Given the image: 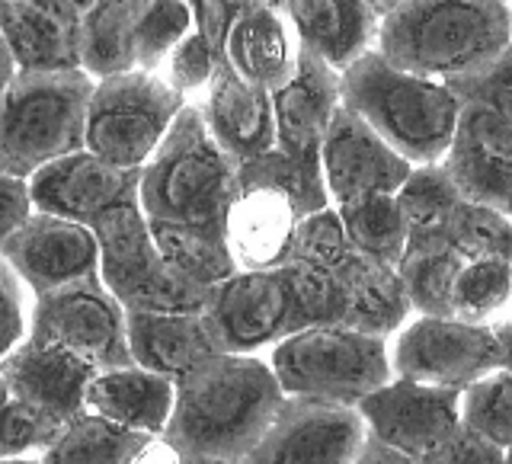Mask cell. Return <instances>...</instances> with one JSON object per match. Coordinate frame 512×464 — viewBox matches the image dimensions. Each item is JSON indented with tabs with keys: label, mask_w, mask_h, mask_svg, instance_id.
<instances>
[{
	"label": "cell",
	"mask_w": 512,
	"mask_h": 464,
	"mask_svg": "<svg viewBox=\"0 0 512 464\" xmlns=\"http://www.w3.org/2000/svg\"><path fill=\"white\" fill-rule=\"evenodd\" d=\"M288 269L308 327H346L391 340L413 314L397 269L352 247L333 205L298 221Z\"/></svg>",
	"instance_id": "obj_1"
},
{
	"label": "cell",
	"mask_w": 512,
	"mask_h": 464,
	"mask_svg": "<svg viewBox=\"0 0 512 464\" xmlns=\"http://www.w3.org/2000/svg\"><path fill=\"white\" fill-rule=\"evenodd\" d=\"M282 388L263 356L212 352L173 381V410L164 429L186 458L240 461L282 407Z\"/></svg>",
	"instance_id": "obj_2"
},
{
	"label": "cell",
	"mask_w": 512,
	"mask_h": 464,
	"mask_svg": "<svg viewBox=\"0 0 512 464\" xmlns=\"http://www.w3.org/2000/svg\"><path fill=\"white\" fill-rule=\"evenodd\" d=\"M506 0H407L378 20L375 52L394 68L458 84L509 55Z\"/></svg>",
	"instance_id": "obj_3"
},
{
	"label": "cell",
	"mask_w": 512,
	"mask_h": 464,
	"mask_svg": "<svg viewBox=\"0 0 512 464\" xmlns=\"http://www.w3.org/2000/svg\"><path fill=\"white\" fill-rule=\"evenodd\" d=\"M340 103L407 164H442L458 116V96L448 84L400 71L372 48L340 71Z\"/></svg>",
	"instance_id": "obj_4"
},
{
	"label": "cell",
	"mask_w": 512,
	"mask_h": 464,
	"mask_svg": "<svg viewBox=\"0 0 512 464\" xmlns=\"http://www.w3.org/2000/svg\"><path fill=\"white\" fill-rule=\"evenodd\" d=\"M234 196L237 164L212 141L199 109L186 103L138 170V205L144 218L224 228Z\"/></svg>",
	"instance_id": "obj_5"
},
{
	"label": "cell",
	"mask_w": 512,
	"mask_h": 464,
	"mask_svg": "<svg viewBox=\"0 0 512 464\" xmlns=\"http://www.w3.org/2000/svg\"><path fill=\"white\" fill-rule=\"evenodd\" d=\"M458 96L452 141L442 157L461 199L509 215L512 189V71L509 55L468 80L448 84Z\"/></svg>",
	"instance_id": "obj_6"
},
{
	"label": "cell",
	"mask_w": 512,
	"mask_h": 464,
	"mask_svg": "<svg viewBox=\"0 0 512 464\" xmlns=\"http://www.w3.org/2000/svg\"><path fill=\"white\" fill-rule=\"evenodd\" d=\"M93 80L84 71L13 74L0 90V170L20 180L84 148Z\"/></svg>",
	"instance_id": "obj_7"
},
{
	"label": "cell",
	"mask_w": 512,
	"mask_h": 464,
	"mask_svg": "<svg viewBox=\"0 0 512 464\" xmlns=\"http://www.w3.org/2000/svg\"><path fill=\"white\" fill-rule=\"evenodd\" d=\"M285 397L356 407L394 378L388 340L346 327H308L263 352Z\"/></svg>",
	"instance_id": "obj_8"
},
{
	"label": "cell",
	"mask_w": 512,
	"mask_h": 464,
	"mask_svg": "<svg viewBox=\"0 0 512 464\" xmlns=\"http://www.w3.org/2000/svg\"><path fill=\"white\" fill-rule=\"evenodd\" d=\"M388 356L394 378L464 391L496 368H509L512 327L509 317L471 324L461 317L410 314L388 340Z\"/></svg>",
	"instance_id": "obj_9"
},
{
	"label": "cell",
	"mask_w": 512,
	"mask_h": 464,
	"mask_svg": "<svg viewBox=\"0 0 512 464\" xmlns=\"http://www.w3.org/2000/svg\"><path fill=\"white\" fill-rule=\"evenodd\" d=\"M87 228L100 250V282L125 311H202L208 288L183 279L157 253L138 199L106 208Z\"/></svg>",
	"instance_id": "obj_10"
},
{
	"label": "cell",
	"mask_w": 512,
	"mask_h": 464,
	"mask_svg": "<svg viewBox=\"0 0 512 464\" xmlns=\"http://www.w3.org/2000/svg\"><path fill=\"white\" fill-rule=\"evenodd\" d=\"M183 106L180 93H173L157 71H125L93 80L84 148L112 167L141 170Z\"/></svg>",
	"instance_id": "obj_11"
},
{
	"label": "cell",
	"mask_w": 512,
	"mask_h": 464,
	"mask_svg": "<svg viewBox=\"0 0 512 464\" xmlns=\"http://www.w3.org/2000/svg\"><path fill=\"white\" fill-rule=\"evenodd\" d=\"M202 320L218 352L263 356L285 336L308 330V317L292 282V269L234 272L205 292Z\"/></svg>",
	"instance_id": "obj_12"
},
{
	"label": "cell",
	"mask_w": 512,
	"mask_h": 464,
	"mask_svg": "<svg viewBox=\"0 0 512 464\" xmlns=\"http://www.w3.org/2000/svg\"><path fill=\"white\" fill-rule=\"evenodd\" d=\"M26 336L71 349L96 372L132 362L125 340V308L109 295L100 276L32 298Z\"/></svg>",
	"instance_id": "obj_13"
},
{
	"label": "cell",
	"mask_w": 512,
	"mask_h": 464,
	"mask_svg": "<svg viewBox=\"0 0 512 464\" xmlns=\"http://www.w3.org/2000/svg\"><path fill=\"white\" fill-rule=\"evenodd\" d=\"M365 442L368 432L356 407L285 397L237 464H352Z\"/></svg>",
	"instance_id": "obj_14"
},
{
	"label": "cell",
	"mask_w": 512,
	"mask_h": 464,
	"mask_svg": "<svg viewBox=\"0 0 512 464\" xmlns=\"http://www.w3.org/2000/svg\"><path fill=\"white\" fill-rule=\"evenodd\" d=\"M458 394L461 391L391 378L365 394L356 404V413L362 416L368 439L420 461L458 426Z\"/></svg>",
	"instance_id": "obj_15"
},
{
	"label": "cell",
	"mask_w": 512,
	"mask_h": 464,
	"mask_svg": "<svg viewBox=\"0 0 512 464\" xmlns=\"http://www.w3.org/2000/svg\"><path fill=\"white\" fill-rule=\"evenodd\" d=\"M0 260L32 298L100 276V250L87 224L45 212H32L4 240Z\"/></svg>",
	"instance_id": "obj_16"
},
{
	"label": "cell",
	"mask_w": 512,
	"mask_h": 464,
	"mask_svg": "<svg viewBox=\"0 0 512 464\" xmlns=\"http://www.w3.org/2000/svg\"><path fill=\"white\" fill-rule=\"evenodd\" d=\"M317 157L330 205H343L362 196H394L413 170V164H407L388 141L375 135L343 103L320 138Z\"/></svg>",
	"instance_id": "obj_17"
},
{
	"label": "cell",
	"mask_w": 512,
	"mask_h": 464,
	"mask_svg": "<svg viewBox=\"0 0 512 464\" xmlns=\"http://www.w3.org/2000/svg\"><path fill=\"white\" fill-rule=\"evenodd\" d=\"M93 375L96 368L74 356L71 349L32 340V336L20 340L0 359V378L13 397L58 429L84 413V391Z\"/></svg>",
	"instance_id": "obj_18"
},
{
	"label": "cell",
	"mask_w": 512,
	"mask_h": 464,
	"mask_svg": "<svg viewBox=\"0 0 512 464\" xmlns=\"http://www.w3.org/2000/svg\"><path fill=\"white\" fill-rule=\"evenodd\" d=\"M26 183L36 212L77 224H90L106 208L125 199H138V170L112 167L87 148L45 164Z\"/></svg>",
	"instance_id": "obj_19"
},
{
	"label": "cell",
	"mask_w": 512,
	"mask_h": 464,
	"mask_svg": "<svg viewBox=\"0 0 512 464\" xmlns=\"http://www.w3.org/2000/svg\"><path fill=\"white\" fill-rule=\"evenodd\" d=\"M0 39L16 74L80 71V13L68 0H0Z\"/></svg>",
	"instance_id": "obj_20"
},
{
	"label": "cell",
	"mask_w": 512,
	"mask_h": 464,
	"mask_svg": "<svg viewBox=\"0 0 512 464\" xmlns=\"http://www.w3.org/2000/svg\"><path fill=\"white\" fill-rule=\"evenodd\" d=\"M192 106L199 109L212 141L234 164H244V160H253L276 148L269 93L240 80L224 64V58H218L215 74L208 80L202 100Z\"/></svg>",
	"instance_id": "obj_21"
},
{
	"label": "cell",
	"mask_w": 512,
	"mask_h": 464,
	"mask_svg": "<svg viewBox=\"0 0 512 464\" xmlns=\"http://www.w3.org/2000/svg\"><path fill=\"white\" fill-rule=\"evenodd\" d=\"M301 215L282 192L272 189H240L228 218L224 240L237 272H263L288 266Z\"/></svg>",
	"instance_id": "obj_22"
},
{
	"label": "cell",
	"mask_w": 512,
	"mask_h": 464,
	"mask_svg": "<svg viewBox=\"0 0 512 464\" xmlns=\"http://www.w3.org/2000/svg\"><path fill=\"white\" fill-rule=\"evenodd\" d=\"M282 13L304 52L336 74L372 52L378 39L381 16L368 0H285Z\"/></svg>",
	"instance_id": "obj_23"
},
{
	"label": "cell",
	"mask_w": 512,
	"mask_h": 464,
	"mask_svg": "<svg viewBox=\"0 0 512 464\" xmlns=\"http://www.w3.org/2000/svg\"><path fill=\"white\" fill-rule=\"evenodd\" d=\"M269 103L276 148L285 154L317 151L333 112L340 109V74L301 48L292 80L272 90Z\"/></svg>",
	"instance_id": "obj_24"
},
{
	"label": "cell",
	"mask_w": 512,
	"mask_h": 464,
	"mask_svg": "<svg viewBox=\"0 0 512 464\" xmlns=\"http://www.w3.org/2000/svg\"><path fill=\"white\" fill-rule=\"evenodd\" d=\"M125 340L132 365L170 381L218 352L199 311H125Z\"/></svg>",
	"instance_id": "obj_25"
},
{
	"label": "cell",
	"mask_w": 512,
	"mask_h": 464,
	"mask_svg": "<svg viewBox=\"0 0 512 464\" xmlns=\"http://www.w3.org/2000/svg\"><path fill=\"white\" fill-rule=\"evenodd\" d=\"M301 45L282 10L237 13L221 45L224 64L250 87L266 93L285 87L298 68Z\"/></svg>",
	"instance_id": "obj_26"
},
{
	"label": "cell",
	"mask_w": 512,
	"mask_h": 464,
	"mask_svg": "<svg viewBox=\"0 0 512 464\" xmlns=\"http://www.w3.org/2000/svg\"><path fill=\"white\" fill-rule=\"evenodd\" d=\"M84 410L141 436H164L173 410V381L132 362L103 368L87 384Z\"/></svg>",
	"instance_id": "obj_27"
},
{
	"label": "cell",
	"mask_w": 512,
	"mask_h": 464,
	"mask_svg": "<svg viewBox=\"0 0 512 464\" xmlns=\"http://www.w3.org/2000/svg\"><path fill=\"white\" fill-rule=\"evenodd\" d=\"M468 263L442 231L407 234L404 253H400L397 276L413 314L426 317H452V285L461 266Z\"/></svg>",
	"instance_id": "obj_28"
},
{
	"label": "cell",
	"mask_w": 512,
	"mask_h": 464,
	"mask_svg": "<svg viewBox=\"0 0 512 464\" xmlns=\"http://www.w3.org/2000/svg\"><path fill=\"white\" fill-rule=\"evenodd\" d=\"M151 0H96L80 16V71L90 80L132 71L128 45Z\"/></svg>",
	"instance_id": "obj_29"
},
{
	"label": "cell",
	"mask_w": 512,
	"mask_h": 464,
	"mask_svg": "<svg viewBox=\"0 0 512 464\" xmlns=\"http://www.w3.org/2000/svg\"><path fill=\"white\" fill-rule=\"evenodd\" d=\"M240 189L282 192V196L295 205V212L301 218L330 208L317 151L285 154L279 148H272V151L253 157V160H244V164H237V192Z\"/></svg>",
	"instance_id": "obj_30"
},
{
	"label": "cell",
	"mask_w": 512,
	"mask_h": 464,
	"mask_svg": "<svg viewBox=\"0 0 512 464\" xmlns=\"http://www.w3.org/2000/svg\"><path fill=\"white\" fill-rule=\"evenodd\" d=\"M148 228L157 253L189 282L212 288L215 282L237 272L228 253V240H224V228H215V224H160V221H148Z\"/></svg>",
	"instance_id": "obj_31"
},
{
	"label": "cell",
	"mask_w": 512,
	"mask_h": 464,
	"mask_svg": "<svg viewBox=\"0 0 512 464\" xmlns=\"http://www.w3.org/2000/svg\"><path fill=\"white\" fill-rule=\"evenodd\" d=\"M141 442V432L122 429L84 410L58 429V436L39 458L45 464H128Z\"/></svg>",
	"instance_id": "obj_32"
},
{
	"label": "cell",
	"mask_w": 512,
	"mask_h": 464,
	"mask_svg": "<svg viewBox=\"0 0 512 464\" xmlns=\"http://www.w3.org/2000/svg\"><path fill=\"white\" fill-rule=\"evenodd\" d=\"M333 212L340 218V228L352 247L397 269L400 253H404L407 244V224L397 212L394 196H362L333 205Z\"/></svg>",
	"instance_id": "obj_33"
},
{
	"label": "cell",
	"mask_w": 512,
	"mask_h": 464,
	"mask_svg": "<svg viewBox=\"0 0 512 464\" xmlns=\"http://www.w3.org/2000/svg\"><path fill=\"white\" fill-rule=\"evenodd\" d=\"M394 202L407 224V234L442 231V224L461 202V192L448 180L442 164H420L400 183V189L394 192Z\"/></svg>",
	"instance_id": "obj_34"
},
{
	"label": "cell",
	"mask_w": 512,
	"mask_h": 464,
	"mask_svg": "<svg viewBox=\"0 0 512 464\" xmlns=\"http://www.w3.org/2000/svg\"><path fill=\"white\" fill-rule=\"evenodd\" d=\"M442 237L458 250L464 260H509L512 247V224L509 215L496 212V208L477 205L461 199L455 212L442 224Z\"/></svg>",
	"instance_id": "obj_35"
},
{
	"label": "cell",
	"mask_w": 512,
	"mask_h": 464,
	"mask_svg": "<svg viewBox=\"0 0 512 464\" xmlns=\"http://www.w3.org/2000/svg\"><path fill=\"white\" fill-rule=\"evenodd\" d=\"M512 292V263L509 260H474L464 263L452 285V317L487 324L506 317Z\"/></svg>",
	"instance_id": "obj_36"
},
{
	"label": "cell",
	"mask_w": 512,
	"mask_h": 464,
	"mask_svg": "<svg viewBox=\"0 0 512 464\" xmlns=\"http://www.w3.org/2000/svg\"><path fill=\"white\" fill-rule=\"evenodd\" d=\"M458 423L500 448L512 442V375L509 368L477 378L458 394Z\"/></svg>",
	"instance_id": "obj_37"
},
{
	"label": "cell",
	"mask_w": 512,
	"mask_h": 464,
	"mask_svg": "<svg viewBox=\"0 0 512 464\" xmlns=\"http://www.w3.org/2000/svg\"><path fill=\"white\" fill-rule=\"evenodd\" d=\"M189 29H192V16L186 0H151L132 32V45H128L132 71H157L160 61L170 55V48Z\"/></svg>",
	"instance_id": "obj_38"
},
{
	"label": "cell",
	"mask_w": 512,
	"mask_h": 464,
	"mask_svg": "<svg viewBox=\"0 0 512 464\" xmlns=\"http://www.w3.org/2000/svg\"><path fill=\"white\" fill-rule=\"evenodd\" d=\"M221 55L212 52V45H208L196 29H189L186 36L170 48V55L160 61L157 74L164 77V84L180 93L183 103H199L202 93L208 90V80L215 74V64H218Z\"/></svg>",
	"instance_id": "obj_39"
},
{
	"label": "cell",
	"mask_w": 512,
	"mask_h": 464,
	"mask_svg": "<svg viewBox=\"0 0 512 464\" xmlns=\"http://www.w3.org/2000/svg\"><path fill=\"white\" fill-rule=\"evenodd\" d=\"M58 436V426L45 423L42 416L32 413L26 404L13 397V391L0 378V461L7 458H39L52 439Z\"/></svg>",
	"instance_id": "obj_40"
},
{
	"label": "cell",
	"mask_w": 512,
	"mask_h": 464,
	"mask_svg": "<svg viewBox=\"0 0 512 464\" xmlns=\"http://www.w3.org/2000/svg\"><path fill=\"white\" fill-rule=\"evenodd\" d=\"M420 464H509V448H500L461 423L420 458Z\"/></svg>",
	"instance_id": "obj_41"
},
{
	"label": "cell",
	"mask_w": 512,
	"mask_h": 464,
	"mask_svg": "<svg viewBox=\"0 0 512 464\" xmlns=\"http://www.w3.org/2000/svg\"><path fill=\"white\" fill-rule=\"evenodd\" d=\"M29 301L32 295L23 288V282L13 276L4 260H0V359H4L20 340H26Z\"/></svg>",
	"instance_id": "obj_42"
},
{
	"label": "cell",
	"mask_w": 512,
	"mask_h": 464,
	"mask_svg": "<svg viewBox=\"0 0 512 464\" xmlns=\"http://www.w3.org/2000/svg\"><path fill=\"white\" fill-rule=\"evenodd\" d=\"M32 212H36V208H32V199H29V183L7 170H0V247H4V240L20 228Z\"/></svg>",
	"instance_id": "obj_43"
},
{
	"label": "cell",
	"mask_w": 512,
	"mask_h": 464,
	"mask_svg": "<svg viewBox=\"0 0 512 464\" xmlns=\"http://www.w3.org/2000/svg\"><path fill=\"white\" fill-rule=\"evenodd\" d=\"M186 7H189V16H192V29H196L199 36L212 45L215 55H221L224 36H228V29H231L237 13L224 4V0H186Z\"/></svg>",
	"instance_id": "obj_44"
},
{
	"label": "cell",
	"mask_w": 512,
	"mask_h": 464,
	"mask_svg": "<svg viewBox=\"0 0 512 464\" xmlns=\"http://www.w3.org/2000/svg\"><path fill=\"white\" fill-rule=\"evenodd\" d=\"M186 455L164 436H144V442L132 452L128 464H183Z\"/></svg>",
	"instance_id": "obj_45"
},
{
	"label": "cell",
	"mask_w": 512,
	"mask_h": 464,
	"mask_svg": "<svg viewBox=\"0 0 512 464\" xmlns=\"http://www.w3.org/2000/svg\"><path fill=\"white\" fill-rule=\"evenodd\" d=\"M352 464H420V461H413L407 455H397V452H391V448L378 445L375 439H368Z\"/></svg>",
	"instance_id": "obj_46"
},
{
	"label": "cell",
	"mask_w": 512,
	"mask_h": 464,
	"mask_svg": "<svg viewBox=\"0 0 512 464\" xmlns=\"http://www.w3.org/2000/svg\"><path fill=\"white\" fill-rule=\"evenodd\" d=\"M234 13H247V10H282L285 0H224Z\"/></svg>",
	"instance_id": "obj_47"
},
{
	"label": "cell",
	"mask_w": 512,
	"mask_h": 464,
	"mask_svg": "<svg viewBox=\"0 0 512 464\" xmlns=\"http://www.w3.org/2000/svg\"><path fill=\"white\" fill-rule=\"evenodd\" d=\"M13 61H10V55H7V45H4V39H0V90H4L10 80H13Z\"/></svg>",
	"instance_id": "obj_48"
},
{
	"label": "cell",
	"mask_w": 512,
	"mask_h": 464,
	"mask_svg": "<svg viewBox=\"0 0 512 464\" xmlns=\"http://www.w3.org/2000/svg\"><path fill=\"white\" fill-rule=\"evenodd\" d=\"M368 4L375 7V13L378 16H384V13H391L394 7H400V4H407V0H368Z\"/></svg>",
	"instance_id": "obj_49"
},
{
	"label": "cell",
	"mask_w": 512,
	"mask_h": 464,
	"mask_svg": "<svg viewBox=\"0 0 512 464\" xmlns=\"http://www.w3.org/2000/svg\"><path fill=\"white\" fill-rule=\"evenodd\" d=\"M68 4H71V7H74V10H77L80 16H84V13H87V10H90L93 4H96V0H68Z\"/></svg>",
	"instance_id": "obj_50"
},
{
	"label": "cell",
	"mask_w": 512,
	"mask_h": 464,
	"mask_svg": "<svg viewBox=\"0 0 512 464\" xmlns=\"http://www.w3.org/2000/svg\"><path fill=\"white\" fill-rule=\"evenodd\" d=\"M183 464H237V461H221V458H186Z\"/></svg>",
	"instance_id": "obj_51"
},
{
	"label": "cell",
	"mask_w": 512,
	"mask_h": 464,
	"mask_svg": "<svg viewBox=\"0 0 512 464\" xmlns=\"http://www.w3.org/2000/svg\"><path fill=\"white\" fill-rule=\"evenodd\" d=\"M0 464H45L42 458H7V461H0Z\"/></svg>",
	"instance_id": "obj_52"
},
{
	"label": "cell",
	"mask_w": 512,
	"mask_h": 464,
	"mask_svg": "<svg viewBox=\"0 0 512 464\" xmlns=\"http://www.w3.org/2000/svg\"><path fill=\"white\" fill-rule=\"evenodd\" d=\"M506 4H509V0H506Z\"/></svg>",
	"instance_id": "obj_53"
}]
</instances>
